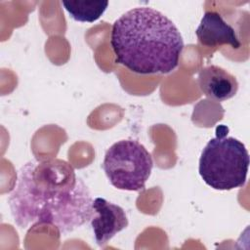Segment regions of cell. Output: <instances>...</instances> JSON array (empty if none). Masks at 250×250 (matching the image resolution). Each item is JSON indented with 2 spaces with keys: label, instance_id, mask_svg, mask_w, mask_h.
Wrapping results in <instances>:
<instances>
[{
  "label": "cell",
  "instance_id": "5",
  "mask_svg": "<svg viewBox=\"0 0 250 250\" xmlns=\"http://www.w3.org/2000/svg\"><path fill=\"white\" fill-rule=\"evenodd\" d=\"M92 208L93 216L90 223L95 240L100 247H104L114 235L128 227L129 221L121 206L104 198H95Z\"/></svg>",
  "mask_w": 250,
  "mask_h": 250
},
{
  "label": "cell",
  "instance_id": "2",
  "mask_svg": "<svg viewBox=\"0 0 250 250\" xmlns=\"http://www.w3.org/2000/svg\"><path fill=\"white\" fill-rule=\"evenodd\" d=\"M115 62L138 74L169 73L180 61L184 40L175 23L150 7H136L112 24Z\"/></svg>",
  "mask_w": 250,
  "mask_h": 250
},
{
  "label": "cell",
  "instance_id": "8",
  "mask_svg": "<svg viewBox=\"0 0 250 250\" xmlns=\"http://www.w3.org/2000/svg\"><path fill=\"white\" fill-rule=\"evenodd\" d=\"M62 4L74 21L94 22L104 15L108 1H62Z\"/></svg>",
  "mask_w": 250,
  "mask_h": 250
},
{
  "label": "cell",
  "instance_id": "6",
  "mask_svg": "<svg viewBox=\"0 0 250 250\" xmlns=\"http://www.w3.org/2000/svg\"><path fill=\"white\" fill-rule=\"evenodd\" d=\"M197 82L206 97L218 102L231 99L238 91L236 78L225 68L214 64L199 70Z\"/></svg>",
  "mask_w": 250,
  "mask_h": 250
},
{
  "label": "cell",
  "instance_id": "1",
  "mask_svg": "<svg viewBox=\"0 0 250 250\" xmlns=\"http://www.w3.org/2000/svg\"><path fill=\"white\" fill-rule=\"evenodd\" d=\"M93 198L73 166L60 158L32 159L18 171L8 205L21 229L50 225L67 234L90 222Z\"/></svg>",
  "mask_w": 250,
  "mask_h": 250
},
{
  "label": "cell",
  "instance_id": "7",
  "mask_svg": "<svg viewBox=\"0 0 250 250\" xmlns=\"http://www.w3.org/2000/svg\"><path fill=\"white\" fill-rule=\"evenodd\" d=\"M198 41L206 47L228 44L232 48L240 47L234 28L215 11H207L195 30Z\"/></svg>",
  "mask_w": 250,
  "mask_h": 250
},
{
  "label": "cell",
  "instance_id": "4",
  "mask_svg": "<svg viewBox=\"0 0 250 250\" xmlns=\"http://www.w3.org/2000/svg\"><path fill=\"white\" fill-rule=\"evenodd\" d=\"M153 167L151 154L135 140L114 143L105 152L103 169L116 188L129 191L145 189Z\"/></svg>",
  "mask_w": 250,
  "mask_h": 250
},
{
  "label": "cell",
  "instance_id": "3",
  "mask_svg": "<svg viewBox=\"0 0 250 250\" xmlns=\"http://www.w3.org/2000/svg\"><path fill=\"white\" fill-rule=\"evenodd\" d=\"M225 125L217 127L216 137L203 148L198 172L203 182L217 190L242 188L249 169V153L245 145L233 137H227Z\"/></svg>",
  "mask_w": 250,
  "mask_h": 250
}]
</instances>
